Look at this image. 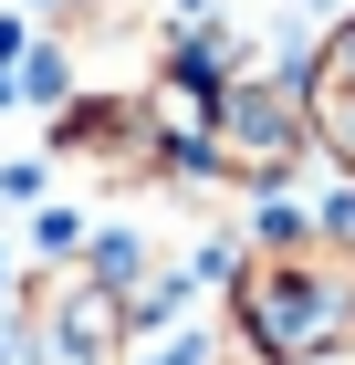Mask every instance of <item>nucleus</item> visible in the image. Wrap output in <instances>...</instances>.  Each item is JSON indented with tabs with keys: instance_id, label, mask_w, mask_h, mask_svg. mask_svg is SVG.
<instances>
[{
	"instance_id": "39448f33",
	"label": "nucleus",
	"mask_w": 355,
	"mask_h": 365,
	"mask_svg": "<svg viewBox=\"0 0 355 365\" xmlns=\"http://www.w3.org/2000/svg\"><path fill=\"white\" fill-rule=\"evenodd\" d=\"M199 355H209V334H178V344H157L146 365H199Z\"/></svg>"
},
{
	"instance_id": "7ed1b4c3",
	"label": "nucleus",
	"mask_w": 355,
	"mask_h": 365,
	"mask_svg": "<svg viewBox=\"0 0 355 365\" xmlns=\"http://www.w3.org/2000/svg\"><path fill=\"white\" fill-rule=\"evenodd\" d=\"M209 157L230 178H261L272 188L282 168L303 157V94H282V84H230L209 105Z\"/></svg>"
},
{
	"instance_id": "f257e3e1",
	"label": "nucleus",
	"mask_w": 355,
	"mask_h": 365,
	"mask_svg": "<svg viewBox=\"0 0 355 365\" xmlns=\"http://www.w3.org/2000/svg\"><path fill=\"white\" fill-rule=\"evenodd\" d=\"M241 324L272 344L282 365H314L334 344H355V261L314 251V240H272V261L241 272Z\"/></svg>"
},
{
	"instance_id": "20e7f679",
	"label": "nucleus",
	"mask_w": 355,
	"mask_h": 365,
	"mask_svg": "<svg viewBox=\"0 0 355 365\" xmlns=\"http://www.w3.org/2000/svg\"><path fill=\"white\" fill-rule=\"evenodd\" d=\"M303 125L355 168V31H334L324 53H314V105H303Z\"/></svg>"
},
{
	"instance_id": "f03ea898",
	"label": "nucleus",
	"mask_w": 355,
	"mask_h": 365,
	"mask_svg": "<svg viewBox=\"0 0 355 365\" xmlns=\"http://www.w3.org/2000/svg\"><path fill=\"white\" fill-rule=\"evenodd\" d=\"M21 355L31 365H115L126 355V292L94 272H42L21 303Z\"/></svg>"
}]
</instances>
